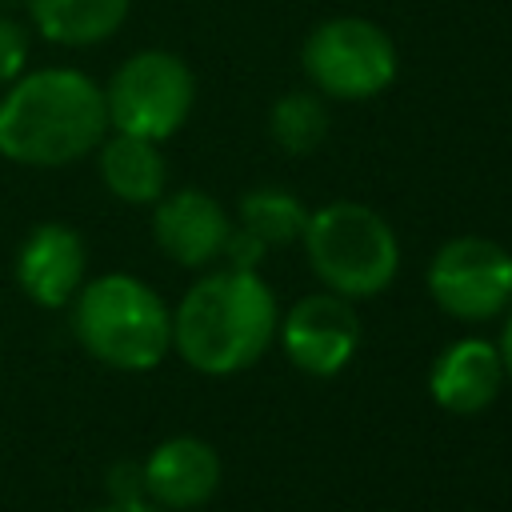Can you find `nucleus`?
I'll return each mask as SVG.
<instances>
[{
  "instance_id": "nucleus-1",
  "label": "nucleus",
  "mask_w": 512,
  "mask_h": 512,
  "mask_svg": "<svg viewBox=\"0 0 512 512\" xmlns=\"http://www.w3.org/2000/svg\"><path fill=\"white\" fill-rule=\"evenodd\" d=\"M108 136L104 88L80 68H24L0 96V156L24 168H64Z\"/></svg>"
},
{
  "instance_id": "nucleus-2",
  "label": "nucleus",
  "mask_w": 512,
  "mask_h": 512,
  "mask_svg": "<svg viewBox=\"0 0 512 512\" xmlns=\"http://www.w3.org/2000/svg\"><path fill=\"white\" fill-rule=\"evenodd\" d=\"M276 336V296L244 268L196 280L172 312V348L208 376H228L264 356Z\"/></svg>"
},
{
  "instance_id": "nucleus-3",
  "label": "nucleus",
  "mask_w": 512,
  "mask_h": 512,
  "mask_svg": "<svg viewBox=\"0 0 512 512\" xmlns=\"http://www.w3.org/2000/svg\"><path fill=\"white\" fill-rule=\"evenodd\" d=\"M72 332L92 360L120 372H148L172 348V312L144 280L108 272L72 296Z\"/></svg>"
},
{
  "instance_id": "nucleus-4",
  "label": "nucleus",
  "mask_w": 512,
  "mask_h": 512,
  "mask_svg": "<svg viewBox=\"0 0 512 512\" xmlns=\"http://www.w3.org/2000/svg\"><path fill=\"white\" fill-rule=\"evenodd\" d=\"M300 240L312 272L344 300L384 292L400 268V244L388 220L368 204L336 200L320 212H308Z\"/></svg>"
},
{
  "instance_id": "nucleus-5",
  "label": "nucleus",
  "mask_w": 512,
  "mask_h": 512,
  "mask_svg": "<svg viewBox=\"0 0 512 512\" xmlns=\"http://www.w3.org/2000/svg\"><path fill=\"white\" fill-rule=\"evenodd\" d=\"M196 104L192 68L168 48L132 52L104 84V108L112 132H132L144 140H168L184 128Z\"/></svg>"
},
{
  "instance_id": "nucleus-6",
  "label": "nucleus",
  "mask_w": 512,
  "mask_h": 512,
  "mask_svg": "<svg viewBox=\"0 0 512 512\" xmlns=\"http://www.w3.org/2000/svg\"><path fill=\"white\" fill-rule=\"evenodd\" d=\"M300 64L324 96L368 100L396 80V44L364 16H332L308 32Z\"/></svg>"
},
{
  "instance_id": "nucleus-7",
  "label": "nucleus",
  "mask_w": 512,
  "mask_h": 512,
  "mask_svg": "<svg viewBox=\"0 0 512 512\" xmlns=\"http://www.w3.org/2000/svg\"><path fill=\"white\" fill-rule=\"evenodd\" d=\"M428 292L456 320H492L512 304V252L484 236H456L432 256Z\"/></svg>"
},
{
  "instance_id": "nucleus-8",
  "label": "nucleus",
  "mask_w": 512,
  "mask_h": 512,
  "mask_svg": "<svg viewBox=\"0 0 512 512\" xmlns=\"http://www.w3.org/2000/svg\"><path fill=\"white\" fill-rule=\"evenodd\" d=\"M280 344L300 372L336 376L360 344V324L344 296L316 292V296H304L292 304V312L280 328Z\"/></svg>"
},
{
  "instance_id": "nucleus-9",
  "label": "nucleus",
  "mask_w": 512,
  "mask_h": 512,
  "mask_svg": "<svg viewBox=\"0 0 512 512\" xmlns=\"http://www.w3.org/2000/svg\"><path fill=\"white\" fill-rule=\"evenodd\" d=\"M84 240L68 224H36L16 252V284L40 308H64L84 284Z\"/></svg>"
},
{
  "instance_id": "nucleus-10",
  "label": "nucleus",
  "mask_w": 512,
  "mask_h": 512,
  "mask_svg": "<svg viewBox=\"0 0 512 512\" xmlns=\"http://www.w3.org/2000/svg\"><path fill=\"white\" fill-rule=\"evenodd\" d=\"M232 224L220 208V200H212L200 188H180L156 200L152 212V236L160 244V252L184 268H204L224 252Z\"/></svg>"
},
{
  "instance_id": "nucleus-11",
  "label": "nucleus",
  "mask_w": 512,
  "mask_h": 512,
  "mask_svg": "<svg viewBox=\"0 0 512 512\" xmlns=\"http://www.w3.org/2000/svg\"><path fill=\"white\" fill-rule=\"evenodd\" d=\"M220 484V456L200 436H172L144 460V496L160 508H200Z\"/></svg>"
},
{
  "instance_id": "nucleus-12",
  "label": "nucleus",
  "mask_w": 512,
  "mask_h": 512,
  "mask_svg": "<svg viewBox=\"0 0 512 512\" xmlns=\"http://www.w3.org/2000/svg\"><path fill=\"white\" fill-rule=\"evenodd\" d=\"M500 384H504L500 348L480 336H464V340L448 344L428 372L432 400L452 416H472V412L488 408L496 400Z\"/></svg>"
},
{
  "instance_id": "nucleus-13",
  "label": "nucleus",
  "mask_w": 512,
  "mask_h": 512,
  "mask_svg": "<svg viewBox=\"0 0 512 512\" xmlns=\"http://www.w3.org/2000/svg\"><path fill=\"white\" fill-rule=\"evenodd\" d=\"M96 168H100L104 188L124 204H156L168 184L160 144L132 136V132L108 128V136L96 144Z\"/></svg>"
},
{
  "instance_id": "nucleus-14",
  "label": "nucleus",
  "mask_w": 512,
  "mask_h": 512,
  "mask_svg": "<svg viewBox=\"0 0 512 512\" xmlns=\"http://www.w3.org/2000/svg\"><path fill=\"white\" fill-rule=\"evenodd\" d=\"M132 0H24L32 28L60 48H92L120 32Z\"/></svg>"
},
{
  "instance_id": "nucleus-15",
  "label": "nucleus",
  "mask_w": 512,
  "mask_h": 512,
  "mask_svg": "<svg viewBox=\"0 0 512 512\" xmlns=\"http://www.w3.org/2000/svg\"><path fill=\"white\" fill-rule=\"evenodd\" d=\"M304 224H308V208L284 188H252L240 196V228H248L268 248L300 240Z\"/></svg>"
},
{
  "instance_id": "nucleus-16",
  "label": "nucleus",
  "mask_w": 512,
  "mask_h": 512,
  "mask_svg": "<svg viewBox=\"0 0 512 512\" xmlns=\"http://www.w3.org/2000/svg\"><path fill=\"white\" fill-rule=\"evenodd\" d=\"M268 128H272V140L292 152V156H308L312 148H320V140L328 136V112L316 96L308 92H288L272 104V116H268Z\"/></svg>"
},
{
  "instance_id": "nucleus-17",
  "label": "nucleus",
  "mask_w": 512,
  "mask_h": 512,
  "mask_svg": "<svg viewBox=\"0 0 512 512\" xmlns=\"http://www.w3.org/2000/svg\"><path fill=\"white\" fill-rule=\"evenodd\" d=\"M28 68V28L0 12V92Z\"/></svg>"
},
{
  "instance_id": "nucleus-18",
  "label": "nucleus",
  "mask_w": 512,
  "mask_h": 512,
  "mask_svg": "<svg viewBox=\"0 0 512 512\" xmlns=\"http://www.w3.org/2000/svg\"><path fill=\"white\" fill-rule=\"evenodd\" d=\"M264 252H268V244L256 240L248 228H232L228 240H224V256L232 260V268H244V272H256V264L264 260Z\"/></svg>"
},
{
  "instance_id": "nucleus-19",
  "label": "nucleus",
  "mask_w": 512,
  "mask_h": 512,
  "mask_svg": "<svg viewBox=\"0 0 512 512\" xmlns=\"http://www.w3.org/2000/svg\"><path fill=\"white\" fill-rule=\"evenodd\" d=\"M112 500H148L144 496V464H116L108 472Z\"/></svg>"
},
{
  "instance_id": "nucleus-20",
  "label": "nucleus",
  "mask_w": 512,
  "mask_h": 512,
  "mask_svg": "<svg viewBox=\"0 0 512 512\" xmlns=\"http://www.w3.org/2000/svg\"><path fill=\"white\" fill-rule=\"evenodd\" d=\"M92 512H156V508L148 500H108V504H100Z\"/></svg>"
},
{
  "instance_id": "nucleus-21",
  "label": "nucleus",
  "mask_w": 512,
  "mask_h": 512,
  "mask_svg": "<svg viewBox=\"0 0 512 512\" xmlns=\"http://www.w3.org/2000/svg\"><path fill=\"white\" fill-rule=\"evenodd\" d=\"M500 360H504V376H512V316H508L504 336H500Z\"/></svg>"
}]
</instances>
